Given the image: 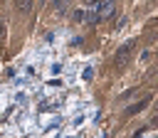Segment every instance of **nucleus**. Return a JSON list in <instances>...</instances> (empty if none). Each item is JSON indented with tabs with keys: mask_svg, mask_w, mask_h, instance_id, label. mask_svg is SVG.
Segmentation results:
<instances>
[{
	"mask_svg": "<svg viewBox=\"0 0 158 138\" xmlns=\"http://www.w3.org/2000/svg\"><path fill=\"white\" fill-rule=\"evenodd\" d=\"M74 20H77V22H84V20H86V10H81V7H79V10L74 12Z\"/></svg>",
	"mask_w": 158,
	"mask_h": 138,
	"instance_id": "5",
	"label": "nucleus"
},
{
	"mask_svg": "<svg viewBox=\"0 0 158 138\" xmlns=\"http://www.w3.org/2000/svg\"><path fill=\"white\" fill-rule=\"evenodd\" d=\"M64 5H67V0H54V7H57V10H59V12H62V10H64Z\"/></svg>",
	"mask_w": 158,
	"mask_h": 138,
	"instance_id": "6",
	"label": "nucleus"
},
{
	"mask_svg": "<svg viewBox=\"0 0 158 138\" xmlns=\"http://www.w3.org/2000/svg\"><path fill=\"white\" fill-rule=\"evenodd\" d=\"M151 101H153L151 96H143V99H141L138 104H131V106L126 108V116H136V113H141V111H143V108H146V106H148Z\"/></svg>",
	"mask_w": 158,
	"mask_h": 138,
	"instance_id": "3",
	"label": "nucleus"
},
{
	"mask_svg": "<svg viewBox=\"0 0 158 138\" xmlns=\"http://www.w3.org/2000/svg\"><path fill=\"white\" fill-rule=\"evenodd\" d=\"M2 39H5V25L0 22V42H2Z\"/></svg>",
	"mask_w": 158,
	"mask_h": 138,
	"instance_id": "7",
	"label": "nucleus"
},
{
	"mask_svg": "<svg viewBox=\"0 0 158 138\" xmlns=\"http://www.w3.org/2000/svg\"><path fill=\"white\" fill-rule=\"evenodd\" d=\"M133 47H136V42H126V44L118 47V52H116V57H114L116 69H123V67L131 62V57H133Z\"/></svg>",
	"mask_w": 158,
	"mask_h": 138,
	"instance_id": "2",
	"label": "nucleus"
},
{
	"mask_svg": "<svg viewBox=\"0 0 158 138\" xmlns=\"http://www.w3.org/2000/svg\"><path fill=\"white\" fill-rule=\"evenodd\" d=\"M141 136H143V131H138V133H133L131 138H141Z\"/></svg>",
	"mask_w": 158,
	"mask_h": 138,
	"instance_id": "8",
	"label": "nucleus"
},
{
	"mask_svg": "<svg viewBox=\"0 0 158 138\" xmlns=\"http://www.w3.org/2000/svg\"><path fill=\"white\" fill-rule=\"evenodd\" d=\"M114 12V0H101V2H94L91 10H86V20L89 25H96V22H104L109 15Z\"/></svg>",
	"mask_w": 158,
	"mask_h": 138,
	"instance_id": "1",
	"label": "nucleus"
},
{
	"mask_svg": "<svg viewBox=\"0 0 158 138\" xmlns=\"http://www.w3.org/2000/svg\"><path fill=\"white\" fill-rule=\"evenodd\" d=\"M15 7L20 12H30L32 10V0H15Z\"/></svg>",
	"mask_w": 158,
	"mask_h": 138,
	"instance_id": "4",
	"label": "nucleus"
}]
</instances>
